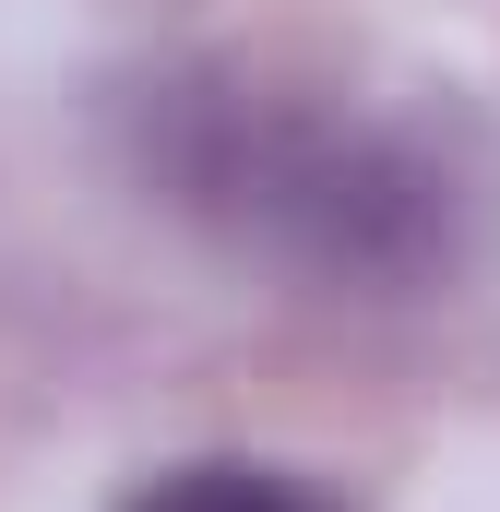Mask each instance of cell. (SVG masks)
<instances>
[{
  "label": "cell",
  "instance_id": "1",
  "mask_svg": "<svg viewBox=\"0 0 500 512\" xmlns=\"http://www.w3.org/2000/svg\"><path fill=\"white\" fill-rule=\"evenodd\" d=\"M143 167L191 227L298 286L417 298L453 286L489 239L477 131L453 108L370 96L334 72H274V60L167 72L143 96Z\"/></svg>",
  "mask_w": 500,
  "mask_h": 512
},
{
  "label": "cell",
  "instance_id": "2",
  "mask_svg": "<svg viewBox=\"0 0 500 512\" xmlns=\"http://www.w3.org/2000/svg\"><path fill=\"white\" fill-rule=\"evenodd\" d=\"M108 512H346L322 477H298V465H239V453H203V465H155V477H131Z\"/></svg>",
  "mask_w": 500,
  "mask_h": 512
}]
</instances>
